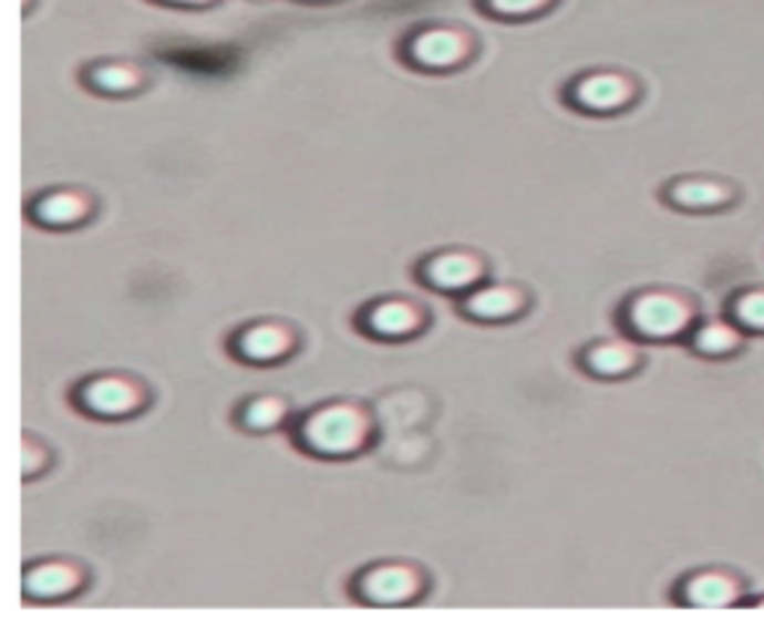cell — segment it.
I'll list each match as a JSON object with an SVG mask.
<instances>
[{
    "label": "cell",
    "instance_id": "cell-4",
    "mask_svg": "<svg viewBox=\"0 0 764 639\" xmlns=\"http://www.w3.org/2000/svg\"><path fill=\"white\" fill-rule=\"evenodd\" d=\"M690 320V311L681 299L669 293H646L630 306V326L646 338H669L678 334Z\"/></svg>",
    "mask_w": 764,
    "mask_h": 639
},
{
    "label": "cell",
    "instance_id": "cell-14",
    "mask_svg": "<svg viewBox=\"0 0 764 639\" xmlns=\"http://www.w3.org/2000/svg\"><path fill=\"white\" fill-rule=\"evenodd\" d=\"M633 362H637V355L624 344H598L586 353V368L600 377L628 374Z\"/></svg>",
    "mask_w": 764,
    "mask_h": 639
},
{
    "label": "cell",
    "instance_id": "cell-13",
    "mask_svg": "<svg viewBox=\"0 0 764 639\" xmlns=\"http://www.w3.org/2000/svg\"><path fill=\"white\" fill-rule=\"evenodd\" d=\"M144 75L132 66V63H102V66H93L87 72L90 87L102 90V93H111V96H123V93H132V90L141 87Z\"/></svg>",
    "mask_w": 764,
    "mask_h": 639
},
{
    "label": "cell",
    "instance_id": "cell-10",
    "mask_svg": "<svg viewBox=\"0 0 764 639\" xmlns=\"http://www.w3.org/2000/svg\"><path fill=\"white\" fill-rule=\"evenodd\" d=\"M293 347V334L278 323L248 326L246 332L236 334V353L246 362H275Z\"/></svg>",
    "mask_w": 764,
    "mask_h": 639
},
{
    "label": "cell",
    "instance_id": "cell-12",
    "mask_svg": "<svg viewBox=\"0 0 764 639\" xmlns=\"http://www.w3.org/2000/svg\"><path fill=\"white\" fill-rule=\"evenodd\" d=\"M523 302H526V296L519 293L517 287L491 285L466 296L463 311L478 317V320H505V317L517 315L519 308H523Z\"/></svg>",
    "mask_w": 764,
    "mask_h": 639
},
{
    "label": "cell",
    "instance_id": "cell-15",
    "mask_svg": "<svg viewBox=\"0 0 764 639\" xmlns=\"http://www.w3.org/2000/svg\"><path fill=\"white\" fill-rule=\"evenodd\" d=\"M686 600L696 607H723L735 598V586L732 580H725L720 574H702L696 580L686 583Z\"/></svg>",
    "mask_w": 764,
    "mask_h": 639
},
{
    "label": "cell",
    "instance_id": "cell-17",
    "mask_svg": "<svg viewBox=\"0 0 764 639\" xmlns=\"http://www.w3.org/2000/svg\"><path fill=\"white\" fill-rule=\"evenodd\" d=\"M672 200L681 207H720L725 200V188L714 186V183H678L672 188Z\"/></svg>",
    "mask_w": 764,
    "mask_h": 639
},
{
    "label": "cell",
    "instance_id": "cell-19",
    "mask_svg": "<svg viewBox=\"0 0 764 639\" xmlns=\"http://www.w3.org/2000/svg\"><path fill=\"white\" fill-rule=\"evenodd\" d=\"M487 10L505 19H523V16H535L547 7L549 0H484Z\"/></svg>",
    "mask_w": 764,
    "mask_h": 639
},
{
    "label": "cell",
    "instance_id": "cell-6",
    "mask_svg": "<svg viewBox=\"0 0 764 639\" xmlns=\"http://www.w3.org/2000/svg\"><path fill=\"white\" fill-rule=\"evenodd\" d=\"M422 276L436 290L457 293V290H469L484 276V264L469 251H445L422 266Z\"/></svg>",
    "mask_w": 764,
    "mask_h": 639
},
{
    "label": "cell",
    "instance_id": "cell-8",
    "mask_svg": "<svg viewBox=\"0 0 764 639\" xmlns=\"http://www.w3.org/2000/svg\"><path fill=\"white\" fill-rule=\"evenodd\" d=\"M424 323V317L412 302H401V299H385L368 308L364 315V329L376 338H403V334L419 332Z\"/></svg>",
    "mask_w": 764,
    "mask_h": 639
},
{
    "label": "cell",
    "instance_id": "cell-22",
    "mask_svg": "<svg viewBox=\"0 0 764 639\" xmlns=\"http://www.w3.org/2000/svg\"><path fill=\"white\" fill-rule=\"evenodd\" d=\"M162 3H177V7H206L213 0H162Z\"/></svg>",
    "mask_w": 764,
    "mask_h": 639
},
{
    "label": "cell",
    "instance_id": "cell-2",
    "mask_svg": "<svg viewBox=\"0 0 764 639\" xmlns=\"http://www.w3.org/2000/svg\"><path fill=\"white\" fill-rule=\"evenodd\" d=\"M424 580L412 565H373L359 577V598L373 604V607H394V604H410L419 598Z\"/></svg>",
    "mask_w": 764,
    "mask_h": 639
},
{
    "label": "cell",
    "instance_id": "cell-3",
    "mask_svg": "<svg viewBox=\"0 0 764 639\" xmlns=\"http://www.w3.org/2000/svg\"><path fill=\"white\" fill-rule=\"evenodd\" d=\"M406 54L422 70H454L472 54V40L457 28H427L412 37Z\"/></svg>",
    "mask_w": 764,
    "mask_h": 639
},
{
    "label": "cell",
    "instance_id": "cell-9",
    "mask_svg": "<svg viewBox=\"0 0 764 639\" xmlns=\"http://www.w3.org/2000/svg\"><path fill=\"white\" fill-rule=\"evenodd\" d=\"M81 586V570L69 561H45L24 574V595L33 600L66 598Z\"/></svg>",
    "mask_w": 764,
    "mask_h": 639
},
{
    "label": "cell",
    "instance_id": "cell-20",
    "mask_svg": "<svg viewBox=\"0 0 764 639\" xmlns=\"http://www.w3.org/2000/svg\"><path fill=\"white\" fill-rule=\"evenodd\" d=\"M735 315L741 323L753 326V329H764V293H750L737 302Z\"/></svg>",
    "mask_w": 764,
    "mask_h": 639
},
{
    "label": "cell",
    "instance_id": "cell-1",
    "mask_svg": "<svg viewBox=\"0 0 764 639\" xmlns=\"http://www.w3.org/2000/svg\"><path fill=\"white\" fill-rule=\"evenodd\" d=\"M368 433H371V422H368L362 406L329 403V406H320L317 413L304 419L299 436H302L304 449H311L314 454L347 457L368 443Z\"/></svg>",
    "mask_w": 764,
    "mask_h": 639
},
{
    "label": "cell",
    "instance_id": "cell-16",
    "mask_svg": "<svg viewBox=\"0 0 764 639\" xmlns=\"http://www.w3.org/2000/svg\"><path fill=\"white\" fill-rule=\"evenodd\" d=\"M285 401H278V398H255L242 410V424H246L248 431H272V427L285 422Z\"/></svg>",
    "mask_w": 764,
    "mask_h": 639
},
{
    "label": "cell",
    "instance_id": "cell-5",
    "mask_svg": "<svg viewBox=\"0 0 764 639\" xmlns=\"http://www.w3.org/2000/svg\"><path fill=\"white\" fill-rule=\"evenodd\" d=\"M144 401L141 385L132 383L128 377H96L90 383L81 385L79 403L93 415H105V419H117L137 410Z\"/></svg>",
    "mask_w": 764,
    "mask_h": 639
},
{
    "label": "cell",
    "instance_id": "cell-7",
    "mask_svg": "<svg viewBox=\"0 0 764 639\" xmlns=\"http://www.w3.org/2000/svg\"><path fill=\"white\" fill-rule=\"evenodd\" d=\"M570 96L579 109L586 111H616L628 105L633 87H630L628 79H621L616 72H595V75L579 79L570 90Z\"/></svg>",
    "mask_w": 764,
    "mask_h": 639
},
{
    "label": "cell",
    "instance_id": "cell-11",
    "mask_svg": "<svg viewBox=\"0 0 764 639\" xmlns=\"http://www.w3.org/2000/svg\"><path fill=\"white\" fill-rule=\"evenodd\" d=\"M90 213V197L81 195V192H72V188H58V192H49L42 195L33 207H30V216L33 221L49 227H69L84 221Z\"/></svg>",
    "mask_w": 764,
    "mask_h": 639
},
{
    "label": "cell",
    "instance_id": "cell-18",
    "mask_svg": "<svg viewBox=\"0 0 764 639\" xmlns=\"http://www.w3.org/2000/svg\"><path fill=\"white\" fill-rule=\"evenodd\" d=\"M735 344L737 334L729 326H705L696 334V347L702 353H729V350H735Z\"/></svg>",
    "mask_w": 764,
    "mask_h": 639
},
{
    "label": "cell",
    "instance_id": "cell-21",
    "mask_svg": "<svg viewBox=\"0 0 764 639\" xmlns=\"http://www.w3.org/2000/svg\"><path fill=\"white\" fill-rule=\"evenodd\" d=\"M45 452H42L40 445L33 443V440H24V463H21V473H24V478H33V475L40 473L42 466H45Z\"/></svg>",
    "mask_w": 764,
    "mask_h": 639
}]
</instances>
